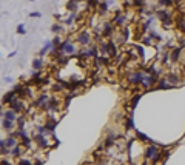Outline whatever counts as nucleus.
I'll use <instances>...</instances> for the list:
<instances>
[{"label":"nucleus","mask_w":185,"mask_h":165,"mask_svg":"<svg viewBox=\"0 0 185 165\" xmlns=\"http://www.w3.org/2000/svg\"><path fill=\"white\" fill-rule=\"evenodd\" d=\"M159 156V150L156 148V147H150L148 150H147V153H145V157L147 159H156Z\"/></svg>","instance_id":"obj_1"},{"label":"nucleus","mask_w":185,"mask_h":165,"mask_svg":"<svg viewBox=\"0 0 185 165\" xmlns=\"http://www.w3.org/2000/svg\"><path fill=\"white\" fill-rule=\"evenodd\" d=\"M3 119L14 122V121L17 119V116H16V111H14V110H6V111H3Z\"/></svg>","instance_id":"obj_2"},{"label":"nucleus","mask_w":185,"mask_h":165,"mask_svg":"<svg viewBox=\"0 0 185 165\" xmlns=\"http://www.w3.org/2000/svg\"><path fill=\"white\" fill-rule=\"evenodd\" d=\"M79 42H80L82 45H88V43H89V34L85 33V31L80 33V34H79Z\"/></svg>","instance_id":"obj_3"},{"label":"nucleus","mask_w":185,"mask_h":165,"mask_svg":"<svg viewBox=\"0 0 185 165\" xmlns=\"http://www.w3.org/2000/svg\"><path fill=\"white\" fill-rule=\"evenodd\" d=\"M5 142H6V148H14V147H17V142H16L14 137H8Z\"/></svg>","instance_id":"obj_4"},{"label":"nucleus","mask_w":185,"mask_h":165,"mask_svg":"<svg viewBox=\"0 0 185 165\" xmlns=\"http://www.w3.org/2000/svg\"><path fill=\"white\" fill-rule=\"evenodd\" d=\"M12 124H14V122H11V121H6V119H3V128H5V130H8V131H9V130L12 128Z\"/></svg>","instance_id":"obj_5"},{"label":"nucleus","mask_w":185,"mask_h":165,"mask_svg":"<svg viewBox=\"0 0 185 165\" xmlns=\"http://www.w3.org/2000/svg\"><path fill=\"white\" fill-rule=\"evenodd\" d=\"M124 22H125V17L124 16H116L114 17V23H117V25H122Z\"/></svg>","instance_id":"obj_6"},{"label":"nucleus","mask_w":185,"mask_h":165,"mask_svg":"<svg viewBox=\"0 0 185 165\" xmlns=\"http://www.w3.org/2000/svg\"><path fill=\"white\" fill-rule=\"evenodd\" d=\"M171 54H173V56H171V60H173V62H176V60H177V57H179V54H180V50H179V48H176Z\"/></svg>","instance_id":"obj_7"},{"label":"nucleus","mask_w":185,"mask_h":165,"mask_svg":"<svg viewBox=\"0 0 185 165\" xmlns=\"http://www.w3.org/2000/svg\"><path fill=\"white\" fill-rule=\"evenodd\" d=\"M42 65H43V62H42L40 59H36V60L33 62V66H34L36 69H40V68H42Z\"/></svg>","instance_id":"obj_8"},{"label":"nucleus","mask_w":185,"mask_h":165,"mask_svg":"<svg viewBox=\"0 0 185 165\" xmlns=\"http://www.w3.org/2000/svg\"><path fill=\"white\" fill-rule=\"evenodd\" d=\"M11 154H14V156H19V154H22V147H14Z\"/></svg>","instance_id":"obj_9"},{"label":"nucleus","mask_w":185,"mask_h":165,"mask_svg":"<svg viewBox=\"0 0 185 165\" xmlns=\"http://www.w3.org/2000/svg\"><path fill=\"white\" fill-rule=\"evenodd\" d=\"M46 102H48V97H46V96H42L40 99H39V105H46Z\"/></svg>","instance_id":"obj_10"},{"label":"nucleus","mask_w":185,"mask_h":165,"mask_svg":"<svg viewBox=\"0 0 185 165\" xmlns=\"http://www.w3.org/2000/svg\"><path fill=\"white\" fill-rule=\"evenodd\" d=\"M66 8H69V9H71V11H76V3H74V2H68Z\"/></svg>","instance_id":"obj_11"},{"label":"nucleus","mask_w":185,"mask_h":165,"mask_svg":"<svg viewBox=\"0 0 185 165\" xmlns=\"http://www.w3.org/2000/svg\"><path fill=\"white\" fill-rule=\"evenodd\" d=\"M73 20H74V14H71V16H69V17L65 20V23H66V25H71V23H73Z\"/></svg>","instance_id":"obj_12"},{"label":"nucleus","mask_w":185,"mask_h":165,"mask_svg":"<svg viewBox=\"0 0 185 165\" xmlns=\"http://www.w3.org/2000/svg\"><path fill=\"white\" fill-rule=\"evenodd\" d=\"M17 33H19V34H25V33H26L25 28H23V25H19V26H17Z\"/></svg>","instance_id":"obj_13"},{"label":"nucleus","mask_w":185,"mask_h":165,"mask_svg":"<svg viewBox=\"0 0 185 165\" xmlns=\"http://www.w3.org/2000/svg\"><path fill=\"white\" fill-rule=\"evenodd\" d=\"M51 31H53V33H59V31H60V26H59V25H53Z\"/></svg>","instance_id":"obj_14"},{"label":"nucleus","mask_w":185,"mask_h":165,"mask_svg":"<svg viewBox=\"0 0 185 165\" xmlns=\"http://www.w3.org/2000/svg\"><path fill=\"white\" fill-rule=\"evenodd\" d=\"M19 165H31V162H30V160H20Z\"/></svg>","instance_id":"obj_15"},{"label":"nucleus","mask_w":185,"mask_h":165,"mask_svg":"<svg viewBox=\"0 0 185 165\" xmlns=\"http://www.w3.org/2000/svg\"><path fill=\"white\" fill-rule=\"evenodd\" d=\"M31 17H40V12H31Z\"/></svg>","instance_id":"obj_16"},{"label":"nucleus","mask_w":185,"mask_h":165,"mask_svg":"<svg viewBox=\"0 0 185 165\" xmlns=\"http://www.w3.org/2000/svg\"><path fill=\"white\" fill-rule=\"evenodd\" d=\"M5 82H6V83H11L12 79H11V77H5Z\"/></svg>","instance_id":"obj_17"}]
</instances>
